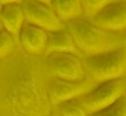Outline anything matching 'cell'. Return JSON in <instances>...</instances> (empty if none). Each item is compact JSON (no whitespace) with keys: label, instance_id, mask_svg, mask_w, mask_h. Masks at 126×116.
<instances>
[{"label":"cell","instance_id":"cell-10","mask_svg":"<svg viewBox=\"0 0 126 116\" xmlns=\"http://www.w3.org/2000/svg\"><path fill=\"white\" fill-rule=\"evenodd\" d=\"M26 23L23 8L19 4L2 6L0 11V24L4 30L9 32L18 43V36L21 29Z\"/></svg>","mask_w":126,"mask_h":116},{"label":"cell","instance_id":"cell-5","mask_svg":"<svg viewBox=\"0 0 126 116\" xmlns=\"http://www.w3.org/2000/svg\"><path fill=\"white\" fill-rule=\"evenodd\" d=\"M91 76H87L80 81H65L51 77L48 86V96L52 106L57 104L81 97L82 95L91 91L97 86Z\"/></svg>","mask_w":126,"mask_h":116},{"label":"cell","instance_id":"cell-1","mask_svg":"<svg viewBox=\"0 0 126 116\" xmlns=\"http://www.w3.org/2000/svg\"><path fill=\"white\" fill-rule=\"evenodd\" d=\"M83 58L126 46V31H110L82 17L65 24Z\"/></svg>","mask_w":126,"mask_h":116},{"label":"cell","instance_id":"cell-15","mask_svg":"<svg viewBox=\"0 0 126 116\" xmlns=\"http://www.w3.org/2000/svg\"><path fill=\"white\" fill-rule=\"evenodd\" d=\"M18 45L15 38L6 30H0V60L8 57Z\"/></svg>","mask_w":126,"mask_h":116},{"label":"cell","instance_id":"cell-20","mask_svg":"<svg viewBox=\"0 0 126 116\" xmlns=\"http://www.w3.org/2000/svg\"><path fill=\"white\" fill-rule=\"evenodd\" d=\"M1 9H2V5L0 4V11H1Z\"/></svg>","mask_w":126,"mask_h":116},{"label":"cell","instance_id":"cell-19","mask_svg":"<svg viewBox=\"0 0 126 116\" xmlns=\"http://www.w3.org/2000/svg\"><path fill=\"white\" fill-rule=\"evenodd\" d=\"M3 29V28H2V26H1V24H0V30H2Z\"/></svg>","mask_w":126,"mask_h":116},{"label":"cell","instance_id":"cell-17","mask_svg":"<svg viewBox=\"0 0 126 116\" xmlns=\"http://www.w3.org/2000/svg\"><path fill=\"white\" fill-rule=\"evenodd\" d=\"M46 116H61V115L58 113V111H57V110L55 109V107L53 106V107H52V109L50 110V112H49Z\"/></svg>","mask_w":126,"mask_h":116},{"label":"cell","instance_id":"cell-12","mask_svg":"<svg viewBox=\"0 0 126 116\" xmlns=\"http://www.w3.org/2000/svg\"><path fill=\"white\" fill-rule=\"evenodd\" d=\"M54 107L61 116H89L88 112L78 102L77 99L61 102Z\"/></svg>","mask_w":126,"mask_h":116},{"label":"cell","instance_id":"cell-3","mask_svg":"<svg viewBox=\"0 0 126 116\" xmlns=\"http://www.w3.org/2000/svg\"><path fill=\"white\" fill-rule=\"evenodd\" d=\"M125 93L126 77H122L99 83L91 91L76 99L90 115L111 105Z\"/></svg>","mask_w":126,"mask_h":116},{"label":"cell","instance_id":"cell-2","mask_svg":"<svg viewBox=\"0 0 126 116\" xmlns=\"http://www.w3.org/2000/svg\"><path fill=\"white\" fill-rule=\"evenodd\" d=\"M89 76L96 83L126 77V46L83 58Z\"/></svg>","mask_w":126,"mask_h":116},{"label":"cell","instance_id":"cell-8","mask_svg":"<svg viewBox=\"0 0 126 116\" xmlns=\"http://www.w3.org/2000/svg\"><path fill=\"white\" fill-rule=\"evenodd\" d=\"M47 42V31L44 29L25 23L18 36V45L28 55H44Z\"/></svg>","mask_w":126,"mask_h":116},{"label":"cell","instance_id":"cell-7","mask_svg":"<svg viewBox=\"0 0 126 116\" xmlns=\"http://www.w3.org/2000/svg\"><path fill=\"white\" fill-rule=\"evenodd\" d=\"M90 21L96 27L110 31H126V0H117L107 5Z\"/></svg>","mask_w":126,"mask_h":116},{"label":"cell","instance_id":"cell-16","mask_svg":"<svg viewBox=\"0 0 126 116\" xmlns=\"http://www.w3.org/2000/svg\"><path fill=\"white\" fill-rule=\"evenodd\" d=\"M24 2V0H0V4L2 6L10 5V4H19L21 5Z\"/></svg>","mask_w":126,"mask_h":116},{"label":"cell","instance_id":"cell-4","mask_svg":"<svg viewBox=\"0 0 126 116\" xmlns=\"http://www.w3.org/2000/svg\"><path fill=\"white\" fill-rule=\"evenodd\" d=\"M44 56V64L52 78L65 81H80L88 76L83 58L78 55L53 52Z\"/></svg>","mask_w":126,"mask_h":116},{"label":"cell","instance_id":"cell-21","mask_svg":"<svg viewBox=\"0 0 126 116\" xmlns=\"http://www.w3.org/2000/svg\"><path fill=\"white\" fill-rule=\"evenodd\" d=\"M0 66H1V60H0Z\"/></svg>","mask_w":126,"mask_h":116},{"label":"cell","instance_id":"cell-13","mask_svg":"<svg viewBox=\"0 0 126 116\" xmlns=\"http://www.w3.org/2000/svg\"><path fill=\"white\" fill-rule=\"evenodd\" d=\"M89 116H126V93L111 105Z\"/></svg>","mask_w":126,"mask_h":116},{"label":"cell","instance_id":"cell-9","mask_svg":"<svg viewBox=\"0 0 126 116\" xmlns=\"http://www.w3.org/2000/svg\"><path fill=\"white\" fill-rule=\"evenodd\" d=\"M72 53L83 58L80 50L78 49L72 34L67 29L66 26L63 29L47 32V42L44 51V55L53 53Z\"/></svg>","mask_w":126,"mask_h":116},{"label":"cell","instance_id":"cell-6","mask_svg":"<svg viewBox=\"0 0 126 116\" xmlns=\"http://www.w3.org/2000/svg\"><path fill=\"white\" fill-rule=\"evenodd\" d=\"M26 22L38 27L45 31H54L65 27V24L57 17L50 5L37 0H24L21 4Z\"/></svg>","mask_w":126,"mask_h":116},{"label":"cell","instance_id":"cell-14","mask_svg":"<svg viewBox=\"0 0 126 116\" xmlns=\"http://www.w3.org/2000/svg\"><path fill=\"white\" fill-rule=\"evenodd\" d=\"M117 0H82L84 17L91 19L101 11L107 5L115 2Z\"/></svg>","mask_w":126,"mask_h":116},{"label":"cell","instance_id":"cell-11","mask_svg":"<svg viewBox=\"0 0 126 116\" xmlns=\"http://www.w3.org/2000/svg\"><path fill=\"white\" fill-rule=\"evenodd\" d=\"M50 7L64 24L84 17L82 0H51Z\"/></svg>","mask_w":126,"mask_h":116},{"label":"cell","instance_id":"cell-18","mask_svg":"<svg viewBox=\"0 0 126 116\" xmlns=\"http://www.w3.org/2000/svg\"><path fill=\"white\" fill-rule=\"evenodd\" d=\"M37 1L44 3V4H47V5H50V2H51V0H37Z\"/></svg>","mask_w":126,"mask_h":116}]
</instances>
